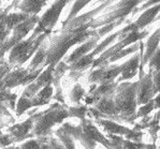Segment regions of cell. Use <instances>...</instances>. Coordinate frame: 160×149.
<instances>
[{
  "label": "cell",
  "instance_id": "33",
  "mask_svg": "<svg viewBox=\"0 0 160 149\" xmlns=\"http://www.w3.org/2000/svg\"><path fill=\"white\" fill-rule=\"evenodd\" d=\"M152 101H154L155 111H156V109H160V91L157 94H155V97H154V99H152Z\"/></svg>",
  "mask_w": 160,
  "mask_h": 149
},
{
  "label": "cell",
  "instance_id": "6",
  "mask_svg": "<svg viewBox=\"0 0 160 149\" xmlns=\"http://www.w3.org/2000/svg\"><path fill=\"white\" fill-rule=\"evenodd\" d=\"M147 36H148L147 30L143 31V30H137V29H135V30H132L131 32L128 33L125 38L120 39V40H117L115 43H113L112 45H110L107 50H103V52L99 55V57H97L95 60H93L92 69L101 67V65H107L108 60H109L112 56H114L115 54L120 52L122 48L127 47V46L131 45V44H133L135 42L142 41L144 38H146Z\"/></svg>",
  "mask_w": 160,
  "mask_h": 149
},
{
  "label": "cell",
  "instance_id": "19",
  "mask_svg": "<svg viewBox=\"0 0 160 149\" xmlns=\"http://www.w3.org/2000/svg\"><path fill=\"white\" fill-rule=\"evenodd\" d=\"M54 88L52 85L43 87L39 92H37L34 96L31 98V104L32 106H41L44 104H48L50 100L53 98Z\"/></svg>",
  "mask_w": 160,
  "mask_h": 149
},
{
  "label": "cell",
  "instance_id": "4",
  "mask_svg": "<svg viewBox=\"0 0 160 149\" xmlns=\"http://www.w3.org/2000/svg\"><path fill=\"white\" fill-rule=\"evenodd\" d=\"M50 33L43 32L39 36L31 35L27 40H22L9 52V63L12 67L18 68L26 63L34 55L42 42Z\"/></svg>",
  "mask_w": 160,
  "mask_h": 149
},
{
  "label": "cell",
  "instance_id": "24",
  "mask_svg": "<svg viewBox=\"0 0 160 149\" xmlns=\"http://www.w3.org/2000/svg\"><path fill=\"white\" fill-rule=\"evenodd\" d=\"M69 117H76L80 119H85L86 115L88 113V107L87 105H81L80 103L76 104L75 106H71L68 108Z\"/></svg>",
  "mask_w": 160,
  "mask_h": 149
},
{
  "label": "cell",
  "instance_id": "10",
  "mask_svg": "<svg viewBox=\"0 0 160 149\" xmlns=\"http://www.w3.org/2000/svg\"><path fill=\"white\" fill-rule=\"evenodd\" d=\"M144 53V42L141 41V45H140V50L134 54H132L131 58L124 62V69H122L120 75L117 77L116 82H124V80H131L139 74L140 65H141V59L142 55Z\"/></svg>",
  "mask_w": 160,
  "mask_h": 149
},
{
  "label": "cell",
  "instance_id": "11",
  "mask_svg": "<svg viewBox=\"0 0 160 149\" xmlns=\"http://www.w3.org/2000/svg\"><path fill=\"white\" fill-rule=\"evenodd\" d=\"M138 84V105H142L154 99V84H152V72L147 71L139 77Z\"/></svg>",
  "mask_w": 160,
  "mask_h": 149
},
{
  "label": "cell",
  "instance_id": "16",
  "mask_svg": "<svg viewBox=\"0 0 160 149\" xmlns=\"http://www.w3.org/2000/svg\"><path fill=\"white\" fill-rule=\"evenodd\" d=\"M81 126H82L83 131H84L90 138H92L96 143H100V144H102L104 147L111 148V142L109 138H108V136L102 134L95 124L89 123V121L86 120V119H83Z\"/></svg>",
  "mask_w": 160,
  "mask_h": 149
},
{
  "label": "cell",
  "instance_id": "18",
  "mask_svg": "<svg viewBox=\"0 0 160 149\" xmlns=\"http://www.w3.org/2000/svg\"><path fill=\"white\" fill-rule=\"evenodd\" d=\"M48 1V0H22L16 9L29 15H38Z\"/></svg>",
  "mask_w": 160,
  "mask_h": 149
},
{
  "label": "cell",
  "instance_id": "9",
  "mask_svg": "<svg viewBox=\"0 0 160 149\" xmlns=\"http://www.w3.org/2000/svg\"><path fill=\"white\" fill-rule=\"evenodd\" d=\"M124 63L122 65H107L101 67L93 68L88 75V82L90 84H102V83L114 82L120 75Z\"/></svg>",
  "mask_w": 160,
  "mask_h": 149
},
{
  "label": "cell",
  "instance_id": "5",
  "mask_svg": "<svg viewBox=\"0 0 160 149\" xmlns=\"http://www.w3.org/2000/svg\"><path fill=\"white\" fill-rule=\"evenodd\" d=\"M69 117L68 108L56 104L50 109L43 112L34 118V124L32 128V134L36 136H44L50 134L54 126L62 123V121Z\"/></svg>",
  "mask_w": 160,
  "mask_h": 149
},
{
  "label": "cell",
  "instance_id": "14",
  "mask_svg": "<svg viewBox=\"0 0 160 149\" xmlns=\"http://www.w3.org/2000/svg\"><path fill=\"white\" fill-rule=\"evenodd\" d=\"M96 123L101 127L107 134H117V135L126 136L133 130V129H129L125 126H122L116 123V120L110 118H98L96 119Z\"/></svg>",
  "mask_w": 160,
  "mask_h": 149
},
{
  "label": "cell",
  "instance_id": "17",
  "mask_svg": "<svg viewBox=\"0 0 160 149\" xmlns=\"http://www.w3.org/2000/svg\"><path fill=\"white\" fill-rule=\"evenodd\" d=\"M48 47V41L45 39L42 42V44L40 45V47L37 50V52L32 56V59H31L28 69H27L29 72H33V71L39 69H44V62H45L46 59Z\"/></svg>",
  "mask_w": 160,
  "mask_h": 149
},
{
  "label": "cell",
  "instance_id": "35",
  "mask_svg": "<svg viewBox=\"0 0 160 149\" xmlns=\"http://www.w3.org/2000/svg\"><path fill=\"white\" fill-rule=\"evenodd\" d=\"M4 1H7V2H10V1H12V0H4Z\"/></svg>",
  "mask_w": 160,
  "mask_h": 149
},
{
  "label": "cell",
  "instance_id": "3",
  "mask_svg": "<svg viewBox=\"0 0 160 149\" xmlns=\"http://www.w3.org/2000/svg\"><path fill=\"white\" fill-rule=\"evenodd\" d=\"M146 0H116L114 3L110 4L92 21V29H97L101 26L108 25L114 22H125L129 14L141 6Z\"/></svg>",
  "mask_w": 160,
  "mask_h": 149
},
{
  "label": "cell",
  "instance_id": "34",
  "mask_svg": "<svg viewBox=\"0 0 160 149\" xmlns=\"http://www.w3.org/2000/svg\"><path fill=\"white\" fill-rule=\"evenodd\" d=\"M103 1H105V0H97L95 3H101V2H103Z\"/></svg>",
  "mask_w": 160,
  "mask_h": 149
},
{
  "label": "cell",
  "instance_id": "8",
  "mask_svg": "<svg viewBox=\"0 0 160 149\" xmlns=\"http://www.w3.org/2000/svg\"><path fill=\"white\" fill-rule=\"evenodd\" d=\"M72 0H55L54 3L45 11V13L39 18L38 24L33 29V35L39 36L43 32L51 33V31L57 24L63 9Z\"/></svg>",
  "mask_w": 160,
  "mask_h": 149
},
{
  "label": "cell",
  "instance_id": "20",
  "mask_svg": "<svg viewBox=\"0 0 160 149\" xmlns=\"http://www.w3.org/2000/svg\"><path fill=\"white\" fill-rule=\"evenodd\" d=\"M140 45H141V41H140V42H135L133 44H131V45L127 46V47L122 48L120 52L115 54L114 56H112V57L108 60V65H110V63H114V62L118 61V60L122 59V58L127 57V56L132 55V54H134L135 52H138V50H140Z\"/></svg>",
  "mask_w": 160,
  "mask_h": 149
},
{
  "label": "cell",
  "instance_id": "21",
  "mask_svg": "<svg viewBox=\"0 0 160 149\" xmlns=\"http://www.w3.org/2000/svg\"><path fill=\"white\" fill-rule=\"evenodd\" d=\"M92 1H93V0H74V2H73V4H72V8H71V10H70V13H69L67 18H66L65 22L62 23V25L66 23H68L70 19L75 17L76 15H78L80 12L82 11L85 7H87Z\"/></svg>",
  "mask_w": 160,
  "mask_h": 149
},
{
  "label": "cell",
  "instance_id": "32",
  "mask_svg": "<svg viewBox=\"0 0 160 149\" xmlns=\"http://www.w3.org/2000/svg\"><path fill=\"white\" fill-rule=\"evenodd\" d=\"M21 148H40V145H39L38 141L34 140H30L26 143H24L23 145L21 146Z\"/></svg>",
  "mask_w": 160,
  "mask_h": 149
},
{
  "label": "cell",
  "instance_id": "1",
  "mask_svg": "<svg viewBox=\"0 0 160 149\" xmlns=\"http://www.w3.org/2000/svg\"><path fill=\"white\" fill-rule=\"evenodd\" d=\"M95 35H97V29H92V24L73 28H61V32L48 41L44 68L48 65H56L71 47L85 42Z\"/></svg>",
  "mask_w": 160,
  "mask_h": 149
},
{
  "label": "cell",
  "instance_id": "23",
  "mask_svg": "<svg viewBox=\"0 0 160 149\" xmlns=\"http://www.w3.org/2000/svg\"><path fill=\"white\" fill-rule=\"evenodd\" d=\"M56 134H57L58 140L61 142V144L63 145V147H66V148H74L75 147L74 138H73L72 136L68 133V132H66L65 130H63L62 127L58 129L57 132H56Z\"/></svg>",
  "mask_w": 160,
  "mask_h": 149
},
{
  "label": "cell",
  "instance_id": "25",
  "mask_svg": "<svg viewBox=\"0 0 160 149\" xmlns=\"http://www.w3.org/2000/svg\"><path fill=\"white\" fill-rule=\"evenodd\" d=\"M154 111H155V105H154V101H152V100H151V101L145 104L139 105L137 109V119L148 116V115H151Z\"/></svg>",
  "mask_w": 160,
  "mask_h": 149
},
{
  "label": "cell",
  "instance_id": "7",
  "mask_svg": "<svg viewBox=\"0 0 160 149\" xmlns=\"http://www.w3.org/2000/svg\"><path fill=\"white\" fill-rule=\"evenodd\" d=\"M39 18H40L39 15H30L26 21L22 22L21 24L16 25L12 29L10 36L3 41V43L0 44V59L3 57L4 54L10 52L12 47H14L17 43L21 42L31 30H33L38 24Z\"/></svg>",
  "mask_w": 160,
  "mask_h": 149
},
{
  "label": "cell",
  "instance_id": "29",
  "mask_svg": "<svg viewBox=\"0 0 160 149\" xmlns=\"http://www.w3.org/2000/svg\"><path fill=\"white\" fill-rule=\"evenodd\" d=\"M152 84H154V92L155 94H157L160 91V70L152 72Z\"/></svg>",
  "mask_w": 160,
  "mask_h": 149
},
{
  "label": "cell",
  "instance_id": "31",
  "mask_svg": "<svg viewBox=\"0 0 160 149\" xmlns=\"http://www.w3.org/2000/svg\"><path fill=\"white\" fill-rule=\"evenodd\" d=\"M10 71H11V65L9 62H0V82L6 77Z\"/></svg>",
  "mask_w": 160,
  "mask_h": 149
},
{
  "label": "cell",
  "instance_id": "13",
  "mask_svg": "<svg viewBox=\"0 0 160 149\" xmlns=\"http://www.w3.org/2000/svg\"><path fill=\"white\" fill-rule=\"evenodd\" d=\"M93 107H95L97 111H99L100 113L103 115L104 118L114 119V120H116V118H117L118 120H120L119 115H118V112L116 109V105H115L114 99H113V96L100 98V99L93 104Z\"/></svg>",
  "mask_w": 160,
  "mask_h": 149
},
{
  "label": "cell",
  "instance_id": "2",
  "mask_svg": "<svg viewBox=\"0 0 160 149\" xmlns=\"http://www.w3.org/2000/svg\"><path fill=\"white\" fill-rule=\"evenodd\" d=\"M138 84H139V80L119 82L113 96L116 109L119 115V119L129 123H133L137 120V109L139 106L138 105Z\"/></svg>",
  "mask_w": 160,
  "mask_h": 149
},
{
  "label": "cell",
  "instance_id": "30",
  "mask_svg": "<svg viewBox=\"0 0 160 149\" xmlns=\"http://www.w3.org/2000/svg\"><path fill=\"white\" fill-rule=\"evenodd\" d=\"M157 3H160V0H146V1L143 2L141 6L138 7V8L134 10L132 14H135V13H138V12H142L143 10L149 8V7L155 6V4H157Z\"/></svg>",
  "mask_w": 160,
  "mask_h": 149
},
{
  "label": "cell",
  "instance_id": "27",
  "mask_svg": "<svg viewBox=\"0 0 160 149\" xmlns=\"http://www.w3.org/2000/svg\"><path fill=\"white\" fill-rule=\"evenodd\" d=\"M31 106H32V104H31V98L22 96V98L18 100V103L16 105V114L19 116V115H22L28 108H30Z\"/></svg>",
  "mask_w": 160,
  "mask_h": 149
},
{
  "label": "cell",
  "instance_id": "15",
  "mask_svg": "<svg viewBox=\"0 0 160 149\" xmlns=\"http://www.w3.org/2000/svg\"><path fill=\"white\" fill-rule=\"evenodd\" d=\"M159 13H160V3H157V4H155V6L149 7V8L143 10L141 15L133 22L137 29L143 30L144 28H146L148 25L154 23Z\"/></svg>",
  "mask_w": 160,
  "mask_h": 149
},
{
  "label": "cell",
  "instance_id": "22",
  "mask_svg": "<svg viewBox=\"0 0 160 149\" xmlns=\"http://www.w3.org/2000/svg\"><path fill=\"white\" fill-rule=\"evenodd\" d=\"M86 94V90L82 87V85L76 83V84L73 86V88L71 89L70 94H69V98H70V101L74 104H78L83 99H84Z\"/></svg>",
  "mask_w": 160,
  "mask_h": 149
},
{
  "label": "cell",
  "instance_id": "28",
  "mask_svg": "<svg viewBox=\"0 0 160 149\" xmlns=\"http://www.w3.org/2000/svg\"><path fill=\"white\" fill-rule=\"evenodd\" d=\"M12 30H10L8 27L6 26V24L2 21H0V44L3 43V41L10 36Z\"/></svg>",
  "mask_w": 160,
  "mask_h": 149
},
{
  "label": "cell",
  "instance_id": "12",
  "mask_svg": "<svg viewBox=\"0 0 160 149\" xmlns=\"http://www.w3.org/2000/svg\"><path fill=\"white\" fill-rule=\"evenodd\" d=\"M100 39L101 38H100L99 35H98V32H97V35L92 36V38H89L88 40H86L85 42L78 44V47H76L67 58H66L65 61L67 62L68 65H70V63L74 62L75 60H78V58H81V57H83V56L89 54L93 48L97 46V44L99 43Z\"/></svg>",
  "mask_w": 160,
  "mask_h": 149
},
{
  "label": "cell",
  "instance_id": "26",
  "mask_svg": "<svg viewBox=\"0 0 160 149\" xmlns=\"http://www.w3.org/2000/svg\"><path fill=\"white\" fill-rule=\"evenodd\" d=\"M147 68L149 71H159L160 70V46L156 50V52L152 55V57L147 61Z\"/></svg>",
  "mask_w": 160,
  "mask_h": 149
}]
</instances>
